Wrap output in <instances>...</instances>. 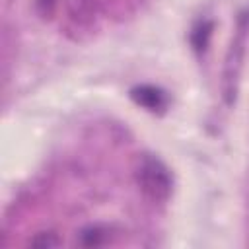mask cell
I'll use <instances>...</instances> for the list:
<instances>
[{"label":"cell","instance_id":"1","mask_svg":"<svg viewBox=\"0 0 249 249\" xmlns=\"http://www.w3.org/2000/svg\"><path fill=\"white\" fill-rule=\"evenodd\" d=\"M136 181L142 189V193L146 196H150L152 200H165L171 193V175L169 169L152 156H146L138 169H136Z\"/></svg>","mask_w":249,"mask_h":249},{"label":"cell","instance_id":"2","mask_svg":"<svg viewBox=\"0 0 249 249\" xmlns=\"http://www.w3.org/2000/svg\"><path fill=\"white\" fill-rule=\"evenodd\" d=\"M132 97L136 99L138 105L150 109V111H160L165 107L167 99H165V93L158 88H152V86H140L136 89H132Z\"/></svg>","mask_w":249,"mask_h":249},{"label":"cell","instance_id":"3","mask_svg":"<svg viewBox=\"0 0 249 249\" xmlns=\"http://www.w3.org/2000/svg\"><path fill=\"white\" fill-rule=\"evenodd\" d=\"M109 241V231L101 226H89L80 231V243L82 245H103Z\"/></svg>","mask_w":249,"mask_h":249},{"label":"cell","instance_id":"4","mask_svg":"<svg viewBox=\"0 0 249 249\" xmlns=\"http://www.w3.org/2000/svg\"><path fill=\"white\" fill-rule=\"evenodd\" d=\"M33 245H41V247H49V245H56L58 243V239L56 237H53V233H39L33 241H31Z\"/></svg>","mask_w":249,"mask_h":249},{"label":"cell","instance_id":"5","mask_svg":"<svg viewBox=\"0 0 249 249\" xmlns=\"http://www.w3.org/2000/svg\"><path fill=\"white\" fill-rule=\"evenodd\" d=\"M54 2H56V0H37V6H39V8H41L45 14H47L49 10H53Z\"/></svg>","mask_w":249,"mask_h":249}]
</instances>
